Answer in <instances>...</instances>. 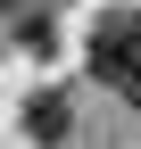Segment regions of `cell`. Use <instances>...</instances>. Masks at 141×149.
I'll list each match as a JSON object with an SVG mask.
<instances>
[{
	"instance_id": "cell-1",
	"label": "cell",
	"mask_w": 141,
	"mask_h": 149,
	"mask_svg": "<svg viewBox=\"0 0 141 149\" xmlns=\"http://www.w3.org/2000/svg\"><path fill=\"white\" fill-rule=\"evenodd\" d=\"M91 74L116 91V100L141 108V8H108L91 25Z\"/></svg>"
},
{
	"instance_id": "cell-2",
	"label": "cell",
	"mask_w": 141,
	"mask_h": 149,
	"mask_svg": "<svg viewBox=\"0 0 141 149\" xmlns=\"http://www.w3.org/2000/svg\"><path fill=\"white\" fill-rule=\"evenodd\" d=\"M25 133L42 141V149H58L66 133H75V124H66V100H58V91H33V100H25Z\"/></svg>"
},
{
	"instance_id": "cell-3",
	"label": "cell",
	"mask_w": 141,
	"mask_h": 149,
	"mask_svg": "<svg viewBox=\"0 0 141 149\" xmlns=\"http://www.w3.org/2000/svg\"><path fill=\"white\" fill-rule=\"evenodd\" d=\"M8 8H17V0H0V17H8Z\"/></svg>"
}]
</instances>
